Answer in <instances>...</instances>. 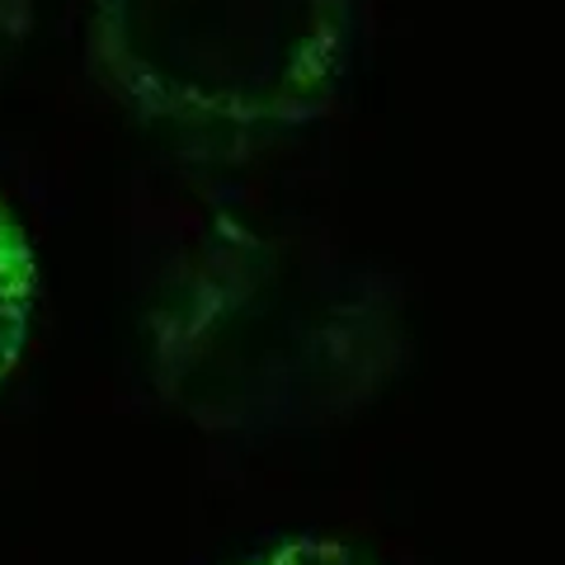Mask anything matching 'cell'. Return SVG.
<instances>
[{"instance_id": "277c9868", "label": "cell", "mask_w": 565, "mask_h": 565, "mask_svg": "<svg viewBox=\"0 0 565 565\" xmlns=\"http://www.w3.org/2000/svg\"><path fill=\"white\" fill-rule=\"evenodd\" d=\"M232 565H373V561H363L359 552H349L344 542H330V537H316V533H297V537L259 546V552L241 556Z\"/></svg>"}, {"instance_id": "6da1fadb", "label": "cell", "mask_w": 565, "mask_h": 565, "mask_svg": "<svg viewBox=\"0 0 565 565\" xmlns=\"http://www.w3.org/2000/svg\"><path fill=\"white\" fill-rule=\"evenodd\" d=\"M392 367L386 326L321 282H292L264 250L217 259L166 316L156 373L207 434L274 438L349 415Z\"/></svg>"}, {"instance_id": "3957f363", "label": "cell", "mask_w": 565, "mask_h": 565, "mask_svg": "<svg viewBox=\"0 0 565 565\" xmlns=\"http://www.w3.org/2000/svg\"><path fill=\"white\" fill-rule=\"evenodd\" d=\"M33 311H39V259L24 222L0 199V386L29 353Z\"/></svg>"}, {"instance_id": "5b68a950", "label": "cell", "mask_w": 565, "mask_h": 565, "mask_svg": "<svg viewBox=\"0 0 565 565\" xmlns=\"http://www.w3.org/2000/svg\"><path fill=\"white\" fill-rule=\"evenodd\" d=\"M33 33V0H0V85L20 66Z\"/></svg>"}, {"instance_id": "7a4b0ae2", "label": "cell", "mask_w": 565, "mask_h": 565, "mask_svg": "<svg viewBox=\"0 0 565 565\" xmlns=\"http://www.w3.org/2000/svg\"><path fill=\"white\" fill-rule=\"evenodd\" d=\"M353 0H90V57L147 122L264 132L330 109Z\"/></svg>"}]
</instances>
